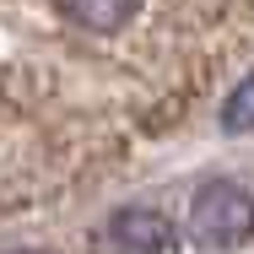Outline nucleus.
<instances>
[{
	"mask_svg": "<svg viewBox=\"0 0 254 254\" xmlns=\"http://www.w3.org/2000/svg\"><path fill=\"white\" fill-rule=\"evenodd\" d=\"M222 125L227 130H254V76L227 98V108H222Z\"/></svg>",
	"mask_w": 254,
	"mask_h": 254,
	"instance_id": "4",
	"label": "nucleus"
},
{
	"mask_svg": "<svg viewBox=\"0 0 254 254\" xmlns=\"http://www.w3.org/2000/svg\"><path fill=\"white\" fill-rule=\"evenodd\" d=\"M103 254H168L173 249V227L162 211L146 205H130V211H114L108 227H103Z\"/></svg>",
	"mask_w": 254,
	"mask_h": 254,
	"instance_id": "2",
	"label": "nucleus"
},
{
	"mask_svg": "<svg viewBox=\"0 0 254 254\" xmlns=\"http://www.w3.org/2000/svg\"><path fill=\"white\" fill-rule=\"evenodd\" d=\"M60 5H65V16L81 22L87 33H114V27H125L130 11H135V0H60Z\"/></svg>",
	"mask_w": 254,
	"mask_h": 254,
	"instance_id": "3",
	"label": "nucleus"
},
{
	"mask_svg": "<svg viewBox=\"0 0 254 254\" xmlns=\"http://www.w3.org/2000/svg\"><path fill=\"white\" fill-rule=\"evenodd\" d=\"M184 227H190V244L211 254L244 249L254 238V195L233 179H205L200 190L190 195L184 211Z\"/></svg>",
	"mask_w": 254,
	"mask_h": 254,
	"instance_id": "1",
	"label": "nucleus"
}]
</instances>
